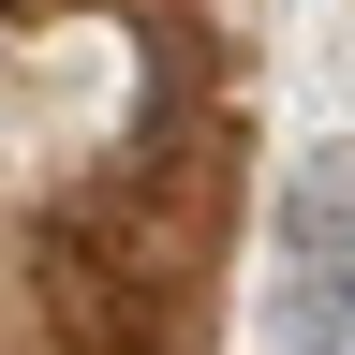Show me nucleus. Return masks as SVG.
<instances>
[{
    "label": "nucleus",
    "instance_id": "f257e3e1",
    "mask_svg": "<svg viewBox=\"0 0 355 355\" xmlns=\"http://www.w3.org/2000/svg\"><path fill=\"white\" fill-rule=\"evenodd\" d=\"M282 266H355V133H326L282 178Z\"/></svg>",
    "mask_w": 355,
    "mask_h": 355
},
{
    "label": "nucleus",
    "instance_id": "f03ea898",
    "mask_svg": "<svg viewBox=\"0 0 355 355\" xmlns=\"http://www.w3.org/2000/svg\"><path fill=\"white\" fill-rule=\"evenodd\" d=\"M266 326H282V355H355V266H296Z\"/></svg>",
    "mask_w": 355,
    "mask_h": 355
}]
</instances>
